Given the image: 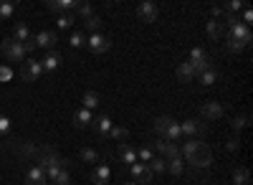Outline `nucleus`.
Segmentation results:
<instances>
[{
  "mask_svg": "<svg viewBox=\"0 0 253 185\" xmlns=\"http://www.w3.org/2000/svg\"><path fill=\"white\" fill-rule=\"evenodd\" d=\"M190 64H193L195 76H198V74H203V71H208V69H213V58H210V56L205 53L203 58H198V61H190Z\"/></svg>",
  "mask_w": 253,
  "mask_h": 185,
  "instance_id": "obj_28",
  "label": "nucleus"
},
{
  "mask_svg": "<svg viewBox=\"0 0 253 185\" xmlns=\"http://www.w3.org/2000/svg\"><path fill=\"white\" fill-rule=\"evenodd\" d=\"M33 41H36V48L53 51L58 44V33L56 31H41V33H33Z\"/></svg>",
  "mask_w": 253,
  "mask_h": 185,
  "instance_id": "obj_8",
  "label": "nucleus"
},
{
  "mask_svg": "<svg viewBox=\"0 0 253 185\" xmlns=\"http://www.w3.org/2000/svg\"><path fill=\"white\" fill-rule=\"evenodd\" d=\"M69 44H71V48H86V36H84L81 31H74L71 36H69Z\"/></svg>",
  "mask_w": 253,
  "mask_h": 185,
  "instance_id": "obj_31",
  "label": "nucleus"
},
{
  "mask_svg": "<svg viewBox=\"0 0 253 185\" xmlns=\"http://www.w3.org/2000/svg\"><path fill=\"white\" fill-rule=\"evenodd\" d=\"M210 162H213V152H210V147H208V145H203V142H200V147L187 157V165H190V168H195V170L208 168Z\"/></svg>",
  "mask_w": 253,
  "mask_h": 185,
  "instance_id": "obj_5",
  "label": "nucleus"
},
{
  "mask_svg": "<svg viewBox=\"0 0 253 185\" xmlns=\"http://www.w3.org/2000/svg\"><path fill=\"white\" fill-rule=\"evenodd\" d=\"M86 48L94 53V56H101V53H107L112 48V38L109 36H104V33H91L86 38Z\"/></svg>",
  "mask_w": 253,
  "mask_h": 185,
  "instance_id": "obj_6",
  "label": "nucleus"
},
{
  "mask_svg": "<svg viewBox=\"0 0 253 185\" xmlns=\"http://www.w3.org/2000/svg\"><path fill=\"white\" fill-rule=\"evenodd\" d=\"M46 178L53 185H69L71 183V175H69L66 168H51V170H46Z\"/></svg>",
  "mask_w": 253,
  "mask_h": 185,
  "instance_id": "obj_15",
  "label": "nucleus"
},
{
  "mask_svg": "<svg viewBox=\"0 0 253 185\" xmlns=\"http://www.w3.org/2000/svg\"><path fill=\"white\" fill-rule=\"evenodd\" d=\"M205 56V51L200 48V46H195L193 51H190V61H198V58H203Z\"/></svg>",
  "mask_w": 253,
  "mask_h": 185,
  "instance_id": "obj_46",
  "label": "nucleus"
},
{
  "mask_svg": "<svg viewBox=\"0 0 253 185\" xmlns=\"http://www.w3.org/2000/svg\"><path fill=\"white\" fill-rule=\"evenodd\" d=\"M61 66V53L53 48V51H46L43 53V61H41V69L43 71H56Z\"/></svg>",
  "mask_w": 253,
  "mask_h": 185,
  "instance_id": "obj_18",
  "label": "nucleus"
},
{
  "mask_svg": "<svg viewBox=\"0 0 253 185\" xmlns=\"http://www.w3.org/2000/svg\"><path fill=\"white\" fill-rule=\"evenodd\" d=\"M23 48H26V53H33V51H36V41H33V36H31L28 41H23Z\"/></svg>",
  "mask_w": 253,
  "mask_h": 185,
  "instance_id": "obj_47",
  "label": "nucleus"
},
{
  "mask_svg": "<svg viewBox=\"0 0 253 185\" xmlns=\"http://www.w3.org/2000/svg\"><path fill=\"white\" fill-rule=\"evenodd\" d=\"M218 76H220V74H218L215 69H208V71L198 74L195 79H198V84H200V87H213L215 81H218Z\"/></svg>",
  "mask_w": 253,
  "mask_h": 185,
  "instance_id": "obj_24",
  "label": "nucleus"
},
{
  "mask_svg": "<svg viewBox=\"0 0 253 185\" xmlns=\"http://www.w3.org/2000/svg\"><path fill=\"white\" fill-rule=\"evenodd\" d=\"M198 147H200V139H185V145L180 147V157H185V160H187V157L193 155Z\"/></svg>",
  "mask_w": 253,
  "mask_h": 185,
  "instance_id": "obj_32",
  "label": "nucleus"
},
{
  "mask_svg": "<svg viewBox=\"0 0 253 185\" xmlns=\"http://www.w3.org/2000/svg\"><path fill=\"white\" fill-rule=\"evenodd\" d=\"M155 132L167 139V142H177L182 135H180V125H177V119H172L170 114H162L155 119Z\"/></svg>",
  "mask_w": 253,
  "mask_h": 185,
  "instance_id": "obj_1",
  "label": "nucleus"
},
{
  "mask_svg": "<svg viewBox=\"0 0 253 185\" xmlns=\"http://www.w3.org/2000/svg\"><path fill=\"white\" fill-rule=\"evenodd\" d=\"M117 162L124 168H129L132 162H137V150H132L129 145H119L117 147Z\"/></svg>",
  "mask_w": 253,
  "mask_h": 185,
  "instance_id": "obj_14",
  "label": "nucleus"
},
{
  "mask_svg": "<svg viewBox=\"0 0 253 185\" xmlns=\"http://www.w3.org/2000/svg\"><path fill=\"white\" fill-rule=\"evenodd\" d=\"M150 150H152L155 155H162L165 160L180 157V147H177V142H167V139H162V137H157V139H152V142H150Z\"/></svg>",
  "mask_w": 253,
  "mask_h": 185,
  "instance_id": "obj_2",
  "label": "nucleus"
},
{
  "mask_svg": "<svg viewBox=\"0 0 253 185\" xmlns=\"http://www.w3.org/2000/svg\"><path fill=\"white\" fill-rule=\"evenodd\" d=\"M225 38H233V41H241V44L251 46L253 33H251V28H248V26H243V23H236L233 28H228V31H225Z\"/></svg>",
  "mask_w": 253,
  "mask_h": 185,
  "instance_id": "obj_10",
  "label": "nucleus"
},
{
  "mask_svg": "<svg viewBox=\"0 0 253 185\" xmlns=\"http://www.w3.org/2000/svg\"><path fill=\"white\" fill-rule=\"evenodd\" d=\"M33 33H31V28H28V23H23V20H18L15 23V28H13V38L15 41H20V44H23V41H28Z\"/></svg>",
  "mask_w": 253,
  "mask_h": 185,
  "instance_id": "obj_25",
  "label": "nucleus"
},
{
  "mask_svg": "<svg viewBox=\"0 0 253 185\" xmlns=\"http://www.w3.org/2000/svg\"><path fill=\"white\" fill-rule=\"evenodd\" d=\"M109 175H112L109 165L99 162V165L94 168V173H91V183H94V185H109Z\"/></svg>",
  "mask_w": 253,
  "mask_h": 185,
  "instance_id": "obj_19",
  "label": "nucleus"
},
{
  "mask_svg": "<svg viewBox=\"0 0 253 185\" xmlns=\"http://www.w3.org/2000/svg\"><path fill=\"white\" fill-rule=\"evenodd\" d=\"M13 13H15V3H13V0H3V3H0V20L10 18Z\"/></svg>",
  "mask_w": 253,
  "mask_h": 185,
  "instance_id": "obj_37",
  "label": "nucleus"
},
{
  "mask_svg": "<svg viewBox=\"0 0 253 185\" xmlns=\"http://www.w3.org/2000/svg\"><path fill=\"white\" fill-rule=\"evenodd\" d=\"M238 20H241L243 26H248V28H251V23H253V10H251V8H243V13L238 15Z\"/></svg>",
  "mask_w": 253,
  "mask_h": 185,
  "instance_id": "obj_42",
  "label": "nucleus"
},
{
  "mask_svg": "<svg viewBox=\"0 0 253 185\" xmlns=\"http://www.w3.org/2000/svg\"><path fill=\"white\" fill-rule=\"evenodd\" d=\"M99 104H101V99H99V94H96V92H84V96H81V107H84V109L94 112Z\"/></svg>",
  "mask_w": 253,
  "mask_h": 185,
  "instance_id": "obj_22",
  "label": "nucleus"
},
{
  "mask_svg": "<svg viewBox=\"0 0 253 185\" xmlns=\"http://www.w3.org/2000/svg\"><path fill=\"white\" fill-rule=\"evenodd\" d=\"M205 132H208V125H205L203 119H195V117L185 119L182 125H180V135L187 137V139H198V137L205 135Z\"/></svg>",
  "mask_w": 253,
  "mask_h": 185,
  "instance_id": "obj_3",
  "label": "nucleus"
},
{
  "mask_svg": "<svg viewBox=\"0 0 253 185\" xmlns=\"http://www.w3.org/2000/svg\"><path fill=\"white\" fill-rule=\"evenodd\" d=\"M223 18H225V23H223V28H233L236 23H241V20H238V15H236V13H225Z\"/></svg>",
  "mask_w": 253,
  "mask_h": 185,
  "instance_id": "obj_43",
  "label": "nucleus"
},
{
  "mask_svg": "<svg viewBox=\"0 0 253 185\" xmlns=\"http://www.w3.org/2000/svg\"><path fill=\"white\" fill-rule=\"evenodd\" d=\"M74 20H76L74 13H63V15H58V20H56V28H58V31H69V28L74 26Z\"/></svg>",
  "mask_w": 253,
  "mask_h": 185,
  "instance_id": "obj_30",
  "label": "nucleus"
},
{
  "mask_svg": "<svg viewBox=\"0 0 253 185\" xmlns=\"http://www.w3.org/2000/svg\"><path fill=\"white\" fill-rule=\"evenodd\" d=\"M243 8H246L243 0H230V3L223 5V10H230V13H236V15H238V10H243Z\"/></svg>",
  "mask_w": 253,
  "mask_h": 185,
  "instance_id": "obj_40",
  "label": "nucleus"
},
{
  "mask_svg": "<svg viewBox=\"0 0 253 185\" xmlns=\"http://www.w3.org/2000/svg\"><path fill=\"white\" fill-rule=\"evenodd\" d=\"M177 81H193L195 79V69H193V64L190 61H185V64H177Z\"/></svg>",
  "mask_w": 253,
  "mask_h": 185,
  "instance_id": "obj_23",
  "label": "nucleus"
},
{
  "mask_svg": "<svg viewBox=\"0 0 253 185\" xmlns=\"http://www.w3.org/2000/svg\"><path fill=\"white\" fill-rule=\"evenodd\" d=\"M10 132V119L5 114H0V135H8Z\"/></svg>",
  "mask_w": 253,
  "mask_h": 185,
  "instance_id": "obj_45",
  "label": "nucleus"
},
{
  "mask_svg": "<svg viewBox=\"0 0 253 185\" xmlns=\"http://www.w3.org/2000/svg\"><path fill=\"white\" fill-rule=\"evenodd\" d=\"M147 170H150L152 175H162L167 170V160L165 157H152L150 162H147Z\"/></svg>",
  "mask_w": 253,
  "mask_h": 185,
  "instance_id": "obj_26",
  "label": "nucleus"
},
{
  "mask_svg": "<svg viewBox=\"0 0 253 185\" xmlns=\"http://www.w3.org/2000/svg\"><path fill=\"white\" fill-rule=\"evenodd\" d=\"M13 74H10V69H0V81H8Z\"/></svg>",
  "mask_w": 253,
  "mask_h": 185,
  "instance_id": "obj_49",
  "label": "nucleus"
},
{
  "mask_svg": "<svg viewBox=\"0 0 253 185\" xmlns=\"http://www.w3.org/2000/svg\"><path fill=\"white\" fill-rule=\"evenodd\" d=\"M126 170H129V175H132L134 183H139V185H150V183H152V173L147 170L144 162H132Z\"/></svg>",
  "mask_w": 253,
  "mask_h": 185,
  "instance_id": "obj_11",
  "label": "nucleus"
},
{
  "mask_svg": "<svg viewBox=\"0 0 253 185\" xmlns=\"http://www.w3.org/2000/svg\"><path fill=\"white\" fill-rule=\"evenodd\" d=\"M26 185H48V178H46V170L33 165L28 173H26Z\"/></svg>",
  "mask_w": 253,
  "mask_h": 185,
  "instance_id": "obj_16",
  "label": "nucleus"
},
{
  "mask_svg": "<svg viewBox=\"0 0 253 185\" xmlns=\"http://www.w3.org/2000/svg\"><path fill=\"white\" fill-rule=\"evenodd\" d=\"M200 114H203L205 119H223L225 107L220 104V101H205V104L200 107Z\"/></svg>",
  "mask_w": 253,
  "mask_h": 185,
  "instance_id": "obj_13",
  "label": "nucleus"
},
{
  "mask_svg": "<svg viewBox=\"0 0 253 185\" xmlns=\"http://www.w3.org/2000/svg\"><path fill=\"white\" fill-rule=\"evenodd\" d=\"M126 185H137V183H126Z\"/></svg>",
  "mask_w": 253,
  "mask_h": 185,
  "instance_id": "obj_50",
  "label": "nucleus"
},
{
  "mask_svg": "<svg viewBox=\"0 0 253 185\" xmlns=\"http://www.w3.org/2000/svg\"><path fill=\"white\" fill-rule=\"evenodd\" d=\"M167 173L175 175V178H180V175L185 173V162H182V157H172V160H167Z\"/></svg>",
  "mask_w": 253,
  "mask_h": 185,
  "instance_id": "obj_27",
  "label": "nucleus"
},
{
  "mask_svg": "<svg viewBox=\"0 0 253 185\" xmlns=\"http://www.w3.org/2000/svg\"><path fill=\"white\" fill-rule=\"evenodd\" d=\"M137 157L144 162V165H147V162H150L152 157H155V152L150 150V145H144V147H139V152H137Z\"/></svg>",
  "mask_w": 253,
  "mask_h": 185,
  "instance_id": "obj_41",
  "label": "nucleus"
},
{
  "mask_svg": "<svg viewBox=\"0 0 253 185\" xmlns=\"http://www.w3.org/2000/svg\"><path fill=\"white\" fill-rule=\"evenodd\" d=\"M74 15H79V18H84V20H86L89 15H94V8H91L89 3H79V0H76V8H74Z\"/></svg>",
  "mask_w": 253,
  "mask_h": 185,
  "instance_id": "obj_35",
  "label": "nucleus"
},
{
  "mask_svg": "<svg viewBox=\"0 0 253 185\" xmlns=\"http://www.w3.org/2000/svg\"><path fill=\"white\" fill-rule=\"evenodd\" d=\"M225 147H228L230 152H236V150L241 147V137H238V135H233V137H228V142H225Z\"/></svg>",
  "mask_w": 253,
  "mask_h": 185,
  "instance_id": "obj_44",
  "label": "nucleus"
},
{
  "mask_svg": "<svg viewBox=\"0 0 253 185\" xmlns=\"http://www.w3.org/2000/svg\"><path fill=\"white\" fill-rule=\"evenodd\" d=\"M84 23H86V31H91V33H99L101 31V18L94 13V15H89L86 20H84Z\"/></svg>",
  "mask_w": 253,
  "mask_h": 185,
  "instance_id": "obj_38",
  "label": "nucleus"
},
{
  "mask_svg": "<svg viewBox=\"0 0 253 185\" xmlns=\"http://www.w3.org/2000/svg\"><path fill=\"white\" fill-rule=\"evenodd\" d=\"M220 15H225V10H223V5H213V18L218 20Z\"/></svg>",
  "mask_w": 253,
  "mask_h": 185,
  "instance_id": "obj_48",
  "label": "nucleus"
},
{
  "mask_svg": "<svg viewBox=\"0 0 253 185\" xmlns=\"http://www.w3.org/2000/svg\"><path fill=\"white\" fill-rule=\"evenodd\" d=\"M248 46L246 44H241V41H233V38H225V51L230 53V56H241L243 51H246Z\"/></svg>",
  "mask_w": 253,
  "mask_h": 185,
  "instance_id": "obj_29",
  "label": "nucleus"
},
{
  "mask_svg": "<svg viewBox=\"0 0 253 185\" xmlns=\"http://www.w3.org/2000/svg\"><path fill=\"white\" fill-rule=\"evenodd\" d=\"M91 122H94V114L89 112V109H76V114H74V127L76 130H89L91 127Z\"/></svg>",
  "mask_w": 253,
  "mask_h": 185,
  "instance_id": "obj_17",
  "label": "nucleus"
},
{
  "mask_svg": "<svg viewBox=\"0 0 253 185\" xmlns=\"http://www.w3.org/2000/svg\"><path fill=\"white\" fill-rule=\"evenodd\" d=\"M3 53H5V58L8 61H15V64H23L26 61V48H23V44L20 41H15V38H8V41H3Z\"/></svg>",
  "mask_w": 253,
  "mask_h": 185,
  "instance_id": "obj_4",
  "label": "nucleus"
},
{
  "mask_svg": "<svg viewBox=\"0 0 253 185\" xmlns=\"http://www.w3.org/2000/svg\"><path fill=\"white\" fill-rule=\"evenodd\" d=\"M41 74H43V69H41V61L36 58H26L23 66H20V79L23 81H36Z\"/></svg>",
  "mask_w": 253,
  "mask_h": 185,
  "instance_id": "obj_9",
  "label": "nucleus"
},
{
  "mask_svg": "<svg viewBox=\"0 0 253 185\" xmlns=\"http://www.w3.org/2000/svg\"><path fill=\"white\" fill-rule=\"evenodd\" d=\"M205 33H208V38H210V41H220V38H225V28H223L220 20H208Z\"/></svg>",
  "mask_w": 253,
  "mask_h": 185,
  "instance_id": "obj_20",
  "label": "nucleus"
},
{
  "mask_svg": "<svg viewBox=\"0 0 253 185\" xmlns=\"http://www.w3.org/2000/svg\"><path fill=\"white\" fill-rule=\"evenodd\" d=\"M109 137L112 139H126V137H129V130H126V127H112V132H109Z\"/></svg>",
  "mask_w": 253,
  "mask_h": 185,
  "instance_id": "obj_39",
  "label": "nucleus"
},
{
  "mask_svg": "<svg viewBox=\"0 0 253 185\" xmlns=\"http://www.w3.org/2000/svg\"><path fill=\"white\" fill-rule=\"evenodd\" d=\"M157 15H160V8H157V3H152V0H142V3L137 5V18L144 20V23H155Z\"/></svg>",
  "mask_w": 253,
  "mask_h": 185,
  "instance_id": "obj_7",
  "label": "nucleus"
},
{
  "mask_svg": "<svg viewBox=\"0 0 253 185\" xmlns=\"http://www.w3.org/2000/svg\"><path fill=\"white\" fill-rule=\"evenodd\" d=\"M79 155H81V160H84V162H91V165H99V155H96V150H94V147H84Z\"/></svg>",
  "mask_w": 253,
  "mask_h": 185,
  "instance_id": "obj_36",
  "label": "nucleus"
},
{
  "mask_svg": "<svg viewBox=\"0 0 253 185\" xmlns=\"http://www.w3.org/2000/svg\"><path fill=\"white\" fill-rule=\"evenodd\" d=\"M251 183V175L246 168H236L233 170V185H248Z\"/></svg>",
  "mask_w": 253,
  "mask_h": 185,
  "instance_id": "obj_34",
  "label": "nucleus"
},
{
  "mask_svg": "<svg viewBox=\"0 0 253 185\" xmlns=\"http://www.w3.org/2000/svg\"><path fill=\"white\" fill-rule=\"evenodd\" d=\"M248 125H251V117H248L246 112H243V114H236L233 119H230V127H233L236 132H241V130L248 127Z\"/></svg>",
  "mask_w": 253,
  "mask_h": 185,
  "instance_id": "obj_33",
  "label": "nucleus"
},
{
  "mask_svg": "<svg viewBox=\"0 0 253 185\" xmlns=\"http://www.w3.org/2000/svg\"><path fill=\"white\" fill-rule=\"evenodd\" d=\"M51 10H56V13H74V8H76V0H48L46 3Z\"/></svg>",
  "mask_w": 253,
  "mask_h": 185,
  "instance_id": "obj_21",
  "label": "nucleus"
},
{
  "mask_svg": "<svg viewBox=\"0 0 253 185\" xmlns=\"http://www.w3.org/2000/svg\"><path fill=\"white\" fill-rule=\"evenodd\" d=\"M91 127H94V132H96L101 139H107V137H109V132H112V127H114V122H112V117H109V114H99V117L91 122Z\"/></svg>",
  "mask_w": 253,
  "mask_h": 185,
  "instance_id": "obj_12",
  "label": "nucleus"
}]
</instances>
